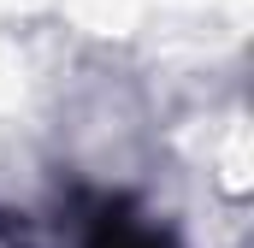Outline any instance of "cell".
Here are the masks:
<instances>
[{
    "instance_id": "6da1fadb",
    "label": "cell",
    "mask_w": 254,
    "mask_h": 248,
    "mask_svg": "<svg viewBox=\"0 0 254 248\" xmlns=\"http://www.w3.org/2000/svg\"><path fill=\"white\" fill-rule=\"evenodd\" d=\"M89 248H178L166 231H154V225H142V219H130L125 207H107L95 225H89Z\"/></svg>"
}]
</instances>
